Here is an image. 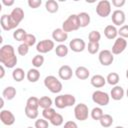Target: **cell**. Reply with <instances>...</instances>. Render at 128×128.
I'll return each mask as SVG.
<instances>
[{"label": "cell", "mask_w": 128, "mask_h": 128, "mask_svg": "<svg viewBox=\"0 0 128 128\" xmlns=\"http://www.w3.org/2000/svg\"><path fill=\"white\" fill-rule=\"evenodd\" d=\"M18 62L15 49L10 44H5L0 48V63L6 68H14Z\"/></svg>", "instance_id": "obj_1"}, {"label": "cell", "mask_w": 128, "mask_h": 128, "mask_svg": "<svg viewBox=\"0 0 128 128\" xmlns=\"http://www.w3.org/2000/svg\"><path fill=\"white\" fill-rule=\"evenodd\" d=\"M44 86L51 93H54V94L60 93L62 88H63L61 81L58 78H56L55 76H53V75H48V76H46L44 78Z\"/></svg>", "instance_id": "obj_2"}, {"label": "cell", "mask_w": 128, "mask_h": 128, "mask_svg": "<svg viewBox=\"0 0 128 128\" xmlns=\"http://www.w3.org/2000/svg\"><path fill=\"white\" fill-rule=\"evenodd\" d=\"M80 28L79 26V22H78V16L77 14H71L70 16H68V18L62 23V29L68 33V32H72V31H76Z\"/></svg>", "instance_id": "obj_3"}, {"label": "cell", "mask_w": 128, "mask_h": 128, "mask_svg": "<svg viewBox=\"0 0 128 128\" xmlns=\"http://www.w3.org/2000/svg\"><path fill=\"white\" fill-rule=\"evenodd\" d=\"M92 101L99 106H106L109 104L110 101V95L104 91L96 90L92 93Z\"/></svg>", "instance_id": "obj_4"}, {"label": "cell", "mask_w": 128, "mask_h": 128, "mask_svg": "<svg viewBox=\"0 0 128 128\" xmlns=\"http://www.w3.org/2000/svg\"><path fill=\"white\" fill-rule=\"evenodd\" d=\"M74 116L76 120L79 121H85L88 119L89 116V109L88 106L84 103H79L76 104L74 107Z\"/></svg>", "instance_id": "obj_5"}, {"label": "cell", "mask_w": 128, "mask_h": 128, "mask_svg": "<svg viewBox=\"0 0 128 128\" xmlns=\"http://www.w3.org/2000/svg\"><path fill=\"white\" fill-rule=\"evenodd\" d=\"M96 13L98 16L105 18L111 14V2L108 0H101L96 5Z\"/></svg>", "instance_id": "obj_6"}, {"label": "cell", "mask_w": 128, "mask_h": 128, "mask_svg": "<svg viewBox=\"0 0 128 128\" xmlns=\"http://www.w3.org/2000/svg\"><path fill=\"white\" fill-rule=\"evenodd\" d=\"M54 48H55V43L53 40H50V39L41 40L36 44V50L37 52H39V54L48 53Z\"/></svg>", "instance_id": "obj_7"}, {"label": "cell", "mask_w": 128, "mask_h": 128, "mask_svg": "<svg viewBox=\"0 0 128 128\" xmlns=\"http://www.w3.org/2000/svg\"><path fill=\"white\" fill-rule=\"evenodd\" d=\"M98 59H99V62H100L101 65H103V66H109L114 61V55H113V53L110 50L104 49V50H102V51L99 52Z\"/></svg>", "instance_id": "obj_8"}, {"label": "cell", "mask_w": 128, "mask_h": 128, "mask_svg": "<svg viewBox=\"0 0 128 128\" xmlns=\"http://www.w3.org/2000/svg\"><path fill=\"white\" fill-rule=\"evenodd\" d=\"M127 40L122 38V37H117L115 39V42L112 46V50L111 52L113 53V55H119L121 54L126 48H127Z\"/></svg>", "instance_id": "obj_9"}, {"label": "cell", "mask_w": 128, "mask_h": 128, "mask_svg": "<svg viewBox=\"0 0 128 128\" xmlns=\"http://www.w3.org/2000/svg\"><path fill=\"white\" fill-rule=\"evenodd\" d=\"M9 15H10V18H11L13 25L16 28L21 23V21L24 19V10L20 7H16L11 11V13Z\"/></svg>", "instance_id": "obj_10"}, {"label": "cell", "mask_w": 128, "mask_h": 128, "mask_svg": "<svg viewBox=\"0 0 128 128\" xmlns=\"http://www.w3.org/2000/svg\"><path fill=\"white\" fill-rule=\"evenodd\" d=\"M111 20L114 24V26H123L125 20H126V15L124 13V11L120 10V9H116L112 12V16H111Z\"/></svg>", "instance_id": "obj_11"}, {"label": "cell", "mask_w": 128, "mask_h": 128, "mask_svg": "<svg viewBox=\"0 0 128 128\" xmlns=\"http://www.w3.org/2000/svg\"><path fill=\"white\" fill-rule=\"evenodd\" d=\"M69 48L76 53L82 52L86 48V43L82 38H74L69 42Z\"/></svg>", "instance_id": "obj_12"}, {"label": "cell", "mask_w": 128, "mask_h": 128, "mask_svg": "<svg viewBox=\"0 0 128 128\" xmlns=\"http://www.w3.org/2000/svg\"><path fill=\"white\" fill-rule=\"evenodd\" d=\"M0 120L6 126H11L15 122V116L10 110L2 109L0 112Z\"/></svg>", "instance_id": "obj_13"}, {"label": "cell", "mask_w": 128, "mask_h": 128, "mask_svg": "<svg viewBox=\"0 0 128 128\" xmlns=\"http://www.w3.org/2000/svg\"><path fill=\"white\" fill-rule=\"evenodd\" d=\"M52 38L54 41L62 44L63 42H65L68 38V33H66L62 28H56L53 30L52 32Z\"/></svg>", "instance_id": "obj_14"}, {"label": "cell", "mask_w": 128, "mask_h": 128, "mask_svg": "<svg viewBox=\"0 0 128 128\" xmlns=\"http://www.w3.org/2000/svg\"><path fill=\"white\" fill-rule=\"evenodd\" d=\"M0 25H1L2 29L5 30V31H10V30L16 29L15 26L13 25L12 21H11V18H10L9 14H3L1 16V18H0Z\"/></svg>", "instance_id": "obj_15"}, {"label": "cell", "mask_w": 128, "mask_h": 128, "mask_svg": "<svg viewBox=\"0 0 128 128\" xmlns=\"http://www.w3.org/2000/svg\"><path fill=\"white\" fill-rule=\"evenodd\" d=\"M58 75L62 80H69L73 76V70L69 65H62L58 69Z\"/></svg>", "instance_id": "obj_16"}, {"label": "cell", "mask_w": 128, "mask_h": 128, "mask_svg": "<svg viewBox=\"0 0 128 128\" xmlns=\"http://www.w3.org/2000/svg\"><path fill=\"white\" fill-rule=\"evenodd\" d=\"M125 95V91L124 89L119 86V85H116V86H113V88L111 89L110 91V98H112L113 100L115 101H119L121 100Z\"/></svg>", "instance_id": "obj_17"}, {"label": "cell", "mask_w": 128, "mask_h": 128, "mask_svg": "<svg viewBox=\"0 0 128 128\" xmlns=\"http://www.w3.org/2000/svg\"><path fill=\"white\" fill-rule=\"evenodd\" d=\"M90 83L95 88H101L106 84V78H104V76L100 74H95L91 77Z\"/></svg>", "instance_id": "obj_18"}, {"label": "cell", "mask_w": 128, "mask_h": 128, "mask_svg": "<svg viewBox=\"0 0 128 128\" xmlns=\"http://www.w3.org/2000/svg\"><path fill=\"white\" fill-rule=\"evenodd\" d=\"M104 35L109 40L116 39L118 36V29L114 25H107L104 28Z\"/></svg>", "instance_id": "obj_19"}, {"label": "cell", "mask_w": 128, "mask_h": 128, "mask_svg": "<svg viewBox=\"0 0 128 128\" xmlns=\"http://www.w3.org/2000/svg\"><path fill=\"white\" fill-rule=\"evenodd\" d=\"M78 16V22H79V26L80 28H84V27H87L89 24H90V15L87 13V12H80L77 14Z\"/></svg>", "instance_id": "obj_20"}, {"label": "cell", "mask_w": 128, "mask_h": 128, "mask_svg": "<svg viewBox=\"0 0 128 128\" xmlns=\"http://www.w3.org/2000/svg\"><path fill=\"white\" fill-rule=\"evenodd\" d=\"M74 73H75L76 77H77L78 79H80V80H85V79H87V78L89 77V75H90L89 69L86 68L85 66H78V67L76 68V70H75Z\"/></svg>", "instance_id": "obj_21"}, {"label": "cell", "mask_w": 128, "mask_h": 128, "mask_svg": "<svg viewBox=\"0 0 128 128\" xmlns=\"http://www.w3.org/2000/svg\"><path fill=\"white\" fill-rule=\"evenodd\" d=\"M26 78L28 79L29 82L35 83L40 79V72L38 71L37 68H31L27 71L26 73Z\"/></svg>", "instance_id": "obj_22"}, {"label": "cell", "mask_w": 128, "mask_h": 128, "mask_svg": "<svg viewBox=\"0 0 128 128\" xmlns=\"http://www.w3.org/2000/svg\"><path fill=\"white\" fill-rule=\"evenodd\" d=\"M16 96V89L13 86H7L2 91V97L6 100H12Z\"/></svg>", "instance_id": "obj_23"}, {"label": "cell", "mask_w": 128, "mask_h": 128, "mask_svg": "<svg viewBox=\"0 0 128 128\" xmlns=\"http://www.w3.org/2000/svg\"><path fill=\"white\" fill-rule=\"evenodd\" d=\"M26 74H25V71L18 67V68H15L13 71H12V78L16 81V82H21L22 80H24Z\"/></svg>", "instance_id": "obj_24"}, {"label": "cell", "mask_w": 128, "mask_h": 128, "mask_svg": "<svg viewBox=\"0 0 128 128\" xmlns=\"http://www.w3.org/2000/svg\"><path fill=\"white\" fill-rule=\"evenodd\" d=\"M45 8L49 13H56L59 9V4L55 0H47L45 2Z\"/></svg>", "instance_id": "obj_25"}, {"label": "cell", "mask_w": 128, "mask_h": 128, "mask_svg": "<svg viewBox=\"0 0 128 128\" xmlns=\"http://www.w3.org/2000/svg\"><path fill=\"white\" fill-rule=\"evenodd\" d=\"M119 80H120L119 74L116 73V72H111V73H109V74L107 75V77H106V82H107L108 84L112 85V86H116V85L118 84Z\"/></svg>", "instance_id": "obj_26"}, {"label": "cell", "mask_w": 128, "mask_h": 128, "mask_svg": "<svg viewBox=\"0 0 128 128\" xmlns=\"http://www.w3.org/2000/svg\"><path fill=\"white\" fill-rule=\"evenodd\" d=\"M100 122V125L104 128H108L110 127L112 124H113V117L110 115V114H104L101 119L99 120Z\"/></svg>", "instance_id": "obj_27"}, {"label": "cell", "mask_w": 128, "mask_h": 128, "mask_svg": "<svg viewBox=\"0 0 128 128\" xmlns=\"http://www.w3.org/2000/svg\"><path fill=\"white\" fill-rule=\"evenodd\" d=\"M68 52H69V48H68L65 44H59V45H57L56 48H55V53H56V55H57L58 57H61V58L67 56Z\"/></svg>", "instance_id": "obj_28"}, {"label": "cell", "mask_w": 128, "mask_h": 128, "mask_svg": "<svg viewBox=\"0 0 128 128\" xmlns=\"http://www.w3.org/2000/svg\"><path fill=\"white\" fill-rule=\"evenodd\" d=\"M52 104H53V101L48 96H42L39 98V107L42 109L50 108L52 106Z\"/></svg>", "instance_id": "obj_29"}, {"label": "cell", "mask_w": 128, "mask_h": 128, "mask_svg": "<svg viewBox=\"0 0 128 128\" xmlns=\"http://www.w3.org/2000/svg\"><path fill=\"white\" fill-rule=\"evenodd\" d=\"M54 105H55L57 108H59V109H64V108L67 107L64 94H61V95L56 96V98H55V100H54Z\"/></svg>", "instance_id": "obj_30"}, {"label": "cell", "mask_w": 128, "mask_h": 128, "mask_svg": "<svg viewBox=\"0 0 128 128\" xmlns=\"http://www.w3.org/2000/svg\"><path fill=\"white\" fill-rule=\"evenodd\" d=\"M26 107L32 108V109H37L39 108V98L35 97V96H31L27 99L26 101Z\"/></svg>", "instance_id": "obj_31"}, {"label": "cell", "mask_w": 128, "mask_h": 128, "mask_svg": "<svg viewBox=\"0 0 128 128\" xmlns=\"http://www.w3.org/2000/svg\"><path fill=\"white\" fill-rule=\"evenodd\" d=\"M26 34L27 33H26L25 29H23V28H17L13 32V38L16 41H22L23 42V39H24V37H25Z\"/></svg>", "instance_id": "obj_32"}, {"label": "cell", "mask_w": 128, "mask_h": 128, "mask_svg": "<svg viewBox=\"0 0 128 128\" xmlns=\"http://www.w3.org/2000/svg\"><path fill=\"white\" fill-rule=\"evenodd\" d=\"M90 115H91V117H92L93 120H98L99 121L101 119V117L104 115V112H103V110H102L101 107H94L91 110Z\"/></svg>", "instance_id": "obj_33"}, {"label": "cell", "mask_w": 128, "mask_h": 128, "mask_svg": "<svg viewBox=\"0 0 128 128\" xmlns=\"http://www.w3.org/2000/svg\"><path fill=\"white\" fill-rule=\"evenodd\" d=\"M44 60L45 59L42 54H37L32 59V65L34 66V68H40L44 64Z\"/></svg>", "instance_id": "obj_34"}, {"label": "cell", "mask_w": 128, "mask_h": 128, "mask_svg": "<svg viewBox=\"0 0 128 128\" xmlns=\"http://www.w3.org/2000/svg\"><path fill=\"white\" fill-rule=\"evenodd\" d=\"M63 122H64V118H63V116L61 115V114H59V113H55V115L51 118V120H50V123L53 125V126H61L62 124H63Z\"/></svg>", "instance_id": "obj_35"}, {"label": "cell", "mask_w": 128, "mask_h": 128, "mask_svg": "<svg viewBox=\"0 0 128 128\" xmlns=\"http://www.w3.org/2000/svg\"><path fill=\"white\" fill-rule=\"evenodd\" d=\"M24 112H25V115L29 119H37V117L39 115V112H38L37 109H32V108H29V107H26V106H25Z\"/></svg>", "instance_id": "obj_36"}, {"label": "cell", "mask_w": 128, "mask_h": 128, "mask_svg": "<svg viewBox=\"0 0 128 128\" xmlns=\"http://www.w3.org/2000/svg\"><path fill=\"white\" fill-rule=\"evenodd\" d=\"M23 43H25L26 45H28L29 47L30 46H33L36 44V36L33 35V34H30V33H27L23 39Z\"/></svg>", "instance_id": "obj_37"}, {"label": "cell", "mask_w": 128, "mask_h": 128, "mask_svg": "<svg viewBox=\"0 0 128 128\" xmlns=\"http://www.w3.org/2000/svg\"><path fill=\"white\" fill-rule=\"evenodd\" d=\"M88 39H89V42H96V43H99L100 39H101V34L99 31L97 30H93L89 33L88 35Z\"/></svg>", "instance_id": "obj_38"}, {"label": "cell", "mask_w": 128, "mask_h": 128, "mask_svg": "<svg viewBox=\"0 0 128 128\" xmlns=\"http://www.w3.org/2000/svg\"><path fill=\"white\" fill-rule=\"evenodd\" d=\"M55 113H56V111H55V109H53L52 107H50V108H46V109H43V111H42V116H43V118L44 119H46V120H51V118L55 115Z\"/></svg>", "instance_id": "obj_39"}, {"label": "cell", "mask_w": 128, "mask_h": 128, "mask_svg": "<svg viewBox=\"0 0 128 128\" xmlns=\"http://www.w3.org/2000/svg\"><path fill=\"white\" fill-rule=\"evenodd\" d=\"M99 48H100V45L99 43H96V42H89L87 46V50L90 54H96L99 51Z\"/></svg>", "instance_id": "obj_40"}, {"label": "cell", "mask_w": 128, "mask_h": 128, "mask_svg": "<svg viewBox=\"0 0 128 128\" xmlns=\"http://www.w3.org/2000/svg\"><path fill=\"white\" fill-rule=\"evenodd\" d=\"M34 127L35 128H49V123H48V121L46 119L40 118V119H37L35 121Z\"/></svg>", "instance_id": "obj_41"}, {"label": "cell", "mask_w": 128, "mask_h": 128, "mask_svg": "<svg viewBox=\"0 0 128 128\" xmlns=\"http://www.w3.org/2000/svg\"><path fill=\"white\" fill-rule=\"evenodd\" d=\"M17 52H18V54H19L20 56H25V55H27L28 52H29V46L26 45L25 43H21V44L18 46V48H17Z\"/></svg>", "instance_id": "obj_42"}, {"label": "cell", "mask_w": 128, "mask_h": 128, "mask_svg": "<svg viewBox=\"0 0 128 128\" xmlns=\"http://www.w3.org/2000/svg\"><path fill=\"white\" fill-rule=\"evenodd\" d=\"M118 35L119 37H122L124 39L128 38V25H123L118 29Z\"/></svg>", "instance_id": "obj_43"}, {"label": "cell", "mask_w": 128, "mask_h": 128, "mask_svg": "<svg viewBox=\"0 0 128 128\" xmlns=\"http://www.w3.org/2000/svg\"><path fill=\"white\" fill-rule=\"evenodd\" d=\"M27 4H28V6H29L30 8L36 9V8H38L39 6H41L42 1H41V0H28Z\"/></svg>", "instance_id": "obj_44"}, {"label": "cell", "mask_w": 128, "mask_h": 128, "mask_svg": "<svg viewBox=\"0 0 128 128\" xmlns=\"http://www.w3.org/2000/svg\"><path fill=\"white\" fill-rule=\"evenodd\" d=\"M111 3H112V5H113L114 7L120 8V7H122L123 5H125L126 1H125V0H112Z\"/></svg>", "instance_id": "obj_45"}, {"label": "cell", "mask_w": 128, "mask_h": 128, "mask_svg": "<svg viewBox=\"0 0 128 128\" xmlns=\"http://www.w3.org/2000/svg\"><path fill=\"white\" fill-rule=\"evenodd\" d=\"M63 128H78V126L75 121H67V122H65Z\"/></svg>", "instance_id": "obj_46"}, {"label": "cell", "mask_w": 128, "mask_h": 128, "mask_svg": "<svg viewBox=\"0 0 128 128\" xmlns=\"http://www.w3.org/2000/svg\"><path fill=\"white\" fill-rule=\"evenodd\" d=\"M2 4L5 6H12L14 4V0H2Z\"/></svg>", "instance_id": "obj_47"}, {"label": "cell", "mask_w": 128, "mask_h": 128, "mask_svg": "<svg viewBox=\"0 0 128 128\" xmlns=\"http://www.w3.org/2000/svg\"><path fill=\"white\" fill-rule=\"evenodd\" d=\"M5 66H3L2 64H1V66H0V71H1V74H0V79H2L3 77H4V75H5V68H4Z\"/></svg>", "instance_id": "obj_48"}, {"label": "cell", "mask_w": 128, "mask_h": 128, "mask_svg": "<svg viewBox=\"0 0 128 128\" xmlns=\"http://www.w3.org/2000/svg\"><path fill=\"white\" fill-rule=\"evenodd\" d=\"M3 105H4V98L2 97V98H1V104H0V107L2 108V107H3Z\"/></svg>", "instance_id": "obj_49"}, {"label": "cell", "mask_w": 128, "mask_h": 128, "mask_svg": "<svg viewBox=\"0 0 128 128\" xmlns=\"http://www.w3.org/2000/svg\"><path fill=\"white\" fill-rule=\"evenodd\" d=\"M126 78L128 79V68H127V70H126Z\"/></svg>", "instance_id": "obj_50"}, {"label": "cell", "mask_w": 128, "mask_h": 128, "mask_svg": "<svg viewBox=\"0 0 128 128\" xmlns=\"http://www.w3.org/2000/svg\"><path fill=\"white\" fill-rule=\"evenodd\" d=\"M115 128H124V127H123V126H116Z\"/></svg>", "instance_id": "obj_51"}, {"label": "cell", "mask_w": 128, "mask_h": 128, "mask_svg": "<svg viewBox=\"0 0 128 128\" xmlns=\"http://www.w3.org/2000/svg\"><path fill=\"white\" fill-rule=\"evenodd\" d=\"M126 96H127V98H128V89L126 90Z\"/></svg>", "instance_id": "obj_52"}, {"label": "cell", "mask_w": 128, "mask_h": 128, "mask_svg": "<svg viewBox=\"0 0 128 128\" xmlns=\"http://www.w3.org/2000/svg\"><path fill=\"white\" fill-rule=\"evenodd\" d=\"M27 128H33V127H27ZM34 128H35V127H34Z\"/></svg>", "instance_id": "obj_53"}]
</instances>
